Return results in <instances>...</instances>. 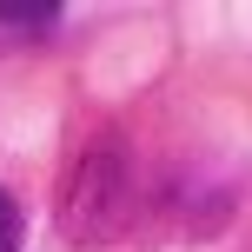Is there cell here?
<instances>
[{"instance_id":"cell-1","label":"cell","mask_w":252,"mask_h":252,"mask_svg":"<svg viewBox=\"0 0 252 252\" xmlns=\"http://www.w3.org/2000/svg\"><path fill=\"white\" fill-rule=\"evenodd\" d=\"M126 199H133V166L120 146H93L87 159L66 173L60 192V232L73 246H100L126 226Z\"/></svg>"},{"instance_id":"cell-2","label":"cell","mask_w":252,"mask_h":252,"mask_svg":"<svg viewBox=\"0 0 252 252\" xmlns=\"http://www.w3.org/2000/svg\"><path fill=\"white\" fill-rule=\"evenodd\" d=\"M60 20V7H53V0H27V7H0V27H7V33H20V40H40L47 33V27Z\"/></svg>"},{"instance_id":"cell-3","label":"cell","mask_w":252,"mask_h":252,"mask_svg":"<svg viewBox=\"0 0 252 252\" xmlns=\"http://www.w3.org/2000/svg\"><path fill=\"white\" fill-rule=\"evenodd\" d=\"M13 246H20V206L0 192V252H13Z\"/></svg>"}]
</instances>
